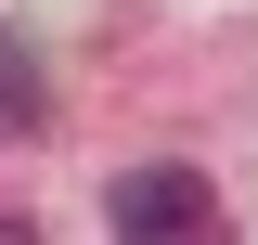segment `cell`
Instances as JSON below:
<instances>
[{
	"mask_svg": "<svg viewBox=\"0 0 258 245\" xmlns=\"http://www.w3.org/2000/svg\"><path fill=\"white\" fill-rule=\"evenodd\" d=\"M103 219H116V232H207L220 194L194 181V168H116V181H103Z\"/></svg>",
	"mask_w": 258,
	"mask_h": 245,
	"instance_id": "obj_1",
	"label": "cell"
},
{
	"mask_svg": "<svg viewBox=\"0 0 258 245\" xmlns=\"http://www.w3.org/2000/svg\"><path fill=\"white\" fill-rule=\"evenodd\" d=\"M26 116H39V65L0 39V129H26Z\"/></svg>",
	"mask_w": 258,
	"mask_h": 245,
	"instance_id": "obj_2",
	"label": "cell"
}]
</instances>
